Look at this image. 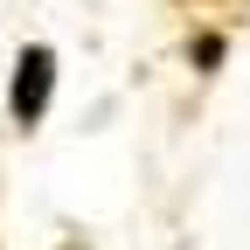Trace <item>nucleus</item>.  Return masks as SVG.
Returning a JSON list of instances; mask_svg holds the SVG:
<instances>
[{"mask_svg":"<svg viewBox=\"0 0 250 250\" xmlns=\"http://www.w3.org/2000/svg\"><path fill=\"white\" fill-rule=\"evenodd\" d=\"M49 83H56V56L49 49H21L14 56V125H35L49 111Z\"/></svg>","mask_w":250,"mask_h":250,"instance_id":"f257e3e1","label":"nucleus"},{"mask_svg":"<svg viewBox=\"0 0 250 250\" xmlns=\"http://www.w3.org/2000/svg\"><path fill=\"white\" fill-rule=\"evenodd\" d=\"M188 56H195V62H202V70H215V62H223V42H215V35H208V42H195V49H188Z\"/></svg>","mask_w":250,"mask_h":250,"instance_id":"f03ea898","label":"nucleus"}]
</instances>
